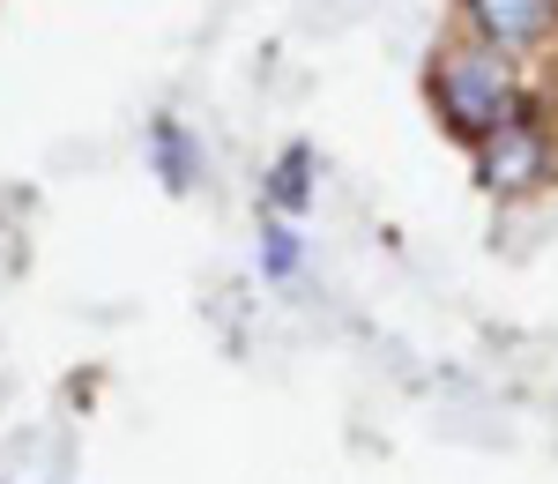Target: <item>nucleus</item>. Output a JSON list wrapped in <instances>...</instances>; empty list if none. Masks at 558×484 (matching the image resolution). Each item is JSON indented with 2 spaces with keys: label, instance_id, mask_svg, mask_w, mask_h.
<instances>
[{
  "label": "nucleus",
  "instance_id": "1",
  "mask_svg": "<svg viewBox=\"0 0 558 484\" xmlns=\"http://www.w3.org/2000/svg\"><path fill=\"white\" fill-rule=\"evenodd\" d=\"M439 97H447L454 128H470V134L507 128V68H499L492 52H462V60H447V68H439Z\"/></svg>",
  "mask_w": 558,
  "mask_h": 484
},
{
  "label": "nucleus",
  "instance_id": "2",
  "mask_svg": "<svg viewBox=\"0 0 558 484\" xmlns=\"http://www.w3.org/2000/svg\"><path fill=\"white\" fill-rule=\"evenodd\" d=\"M470 8H476V23H484L499 45L544 38V31H551V15H558V0H470Z\"/></svg>",
  "mask_w": 558,
  "mask_h": 484
},
{
  "label": "nucleus",
  "instance_id": "3",
  "mask_svg": "<svg viewBox=\"0 0 558 484\" xmlns=\"http://www.w3.org/2000/svg\"><path fill=\"white\" fill-rule=\"evenodd\" d=\"M536 172H544V149H536V134H521L514 120H507V128H492L484 179H492V186H529Z\"/></svg>",
  "mask_w": 558,
  "mask_h": 484
}]
</instances>
